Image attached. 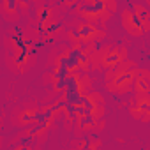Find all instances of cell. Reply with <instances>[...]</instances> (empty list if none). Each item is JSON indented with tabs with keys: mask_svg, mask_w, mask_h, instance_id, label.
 Returning a JSON list of instances; mask_svg holds the SVG:
<instances>
[{
	"mask_svg": "<svg viewBox=\"0 0 150 150\" xmlns=\"http://www.w3.org/2000/svg\"><path fill=\"white\" fill-rule=\"evenodd\" d=\"M72 104L76 106L80 115H87L94 118H106V99L103 92L90 90L78 101H74Z\"/></svg>",
	"mask_w": 150,
	"mask_h": 150,
	"instance_id": "7",
	"label": "cell"
},
{
	"mask_svg": "<svg viewBox=\"0 0 150 150\" xmlns=\"http://www.w3.org/2000/svg\"><path fill=\"white\" fill-rule=\"evenodd\" d=\"M48 69H58L67 74L81 72L78 65V46H58L48 55Z\"/></svg>",
	"mask_w": 150,
	"mask_h": 150,
	"instance_id": "6",
	"label": "cell"
},
{
	"mask_svg": "<svg viewBox=\"0 0 150 150\" xmlns=\"http://www.w3.org/2000/svg\"><path fill=\"white\" fill-rule=\"evenodd\" d=\"M138 69H139L138 62L132 58H127L120 65L113 67L111 71H106L104 72L106 90L117 97H124V96L132 94V81H134Z\"/></svg>",
	"mask_w": 150,
	"mask_h": 150,
	"instance_id": "1",
	"label": "cell"
},
{
	"mask_svg": "<svg viewBox=\"0 0 150 150\" xmlns=\"http://www.w3.org/2000/svg\"><path fill=\"white\" fill-rule=\"evenodd\" d=\"M64 110H65V103H64L60 97H57L53 103H48V104L41 106V110H39V120H37V122L42 124L44 127L51 129V127L57 124V120L62 118Z\"/></svg>",
	"mask_w": 150,
	"mask_h": 150,
	"instance_id": "14",
	"label": "cell"
},
{
	"mask_svg": "<svg viewBox=\"0 0 150 150\" xmlns=\"http://www.w3.org/2000/svg\"><path fill=\"white\" fill-rule=\"evenodd\" d=\"M37 34H39V42H44V44H53L57 42L60 37H64V32H65V25H64V18L62 14L55 16L53 20L46 21V23H41L35 27Z\"/></svg>",
	"mask_w": 150,
	"mask_h": 150,
	"instance_id": "10",
	"label": "cell"
},
{
	"mask_svg": "<svg viewBox=\"0 0 150 150\" xmlns=\"http://www.w3.org/2000/svg\"><path fill=\"white\" fill-rule=\"evenodd\" d=\"M37 64V53H6V67L13 74H27Z\"/></svg>",
	"mask_w": 150,
	"mask_h": 150,
	"instance_id": "11",
	"label": "cell"
},
{
	"mask_svg": "<svg viewBox=\"0 0 150 150\" xmlns=\"http://www.w3.org/2000/svg\"><path fill=\"white\" fill-rule=\"evenodd\" d=\"M127 58H129V50L125 44H117V42L103 44L92 51L90 69L99 71V72H106V71H111L113 67L120 65Z\"/></svg>",
	"mask_w": 150,
	"mask_h": 150,
	"instance_id": "5",
	"label": "cell"
},
{
	"mask_svg": "<svg viewBox=\"0 0 150 150\" xmlns=\"http://www.w3.org/2000/svg\"><path fill=\"white\" fill-rule=\"evenodd\" d=\"M118 11V2L115 0H83L74 7L72 14H76L78 20L92 23L99 28H104L106 21Z\"/></svg>",
	"mask_w": 150,
	"mask_h": 150,
	"instance_id": "2",
	"label": "cell"
},
{
	"mask_svg": "<svg viewBox=\"0 0 150 150\" xmlns=\"http://www.w3.org/2000/svg\"><path fill=\"white\" fill-rule=\"evenodd\" d=\"M32 2L27 0H0V14L7 23H18L21 16H30Z\"/></svg>",
	"mask_w": 150,
	"mask_h": 150,
	"instance_id": "9",
	"label": "cell"
},
{
	"mask_svg": "<svg viewBox=\"0 0 150 150\" xmlns=\"http://www.w3.org/2000/svg\"><path fill=\"white\" fill-rule=\"evenodd\" d=\"M127 110L134 120L141 124H148L150 122V96H132L131 101L127 103Z\"/></svg>",
	"mask_w": 150,
	"mask_h": 150,
	"instance_id": "15",
	"label": "cell"
},
{
	"mask_svg": "<svg viewBox=\"0 0 150 150\" xmlns=\"http://www.w3.org/2000/svg\"><path fill=\"white\" fill-rule=\"evenodd\" d=\"M39 110H41V106L35 101H32V99H28V101L21 103L20 106H16L13 110V113H11V124H13V127L25 129V127L35 124L39 120Z\"/></svg>",
	"mask_w": 150,
	"mask_h": 150,
	"instance_id": "8",
	"label": "cell"
},
{
	"mask_svg": "<svg viewBox=\"0 0 150 150\" xmlns=\"http://www.w3.org/2000/svg\"><path fill=\"white\" fill-rule=\"evenodd\" d=\"M9 150H41V146L32 141L27 129H21L16 136L11 138V148Z\"/></svg>",
	"mask_w": 150,
	"mask_h": 150,
	"instance_id": "19",
	"label": "cell"
},
{
	"mask_svg": "<svg viewBox=\"0 0 150 150\" xmlns=\"http://www.w3.org/2000/svg\"><path fill=\"white\" fill-rule=\"evenodd\" d=\"M106 127V118H94L87 115H80L72 125L74 138H83V136H97Z\"/></svg>",
	"mask_w": 150,
	"mask_h": 150,
	"instance_id": "12",
	"label": "cell"
},
{
	"mask_svg": "<svg viewBox=\"0 0 150 150\" xmlns=\"http://www.w3.org/2000/svg\"><path fill=\"white\" fill-rule=\"evenodd\" d=\"M69 150H104V146L99 136H83L74 138L69 145Z\"/></svg>",
	"mask_w": 150,
	"mask_h": 150,
	"instance_id": "18",
	"label": "cell"
},
{
	"mask_svg": "<svg viewBox=\"0 0 150 150\" xmlns=\"http://www.w3.org/2000/svg\"><path fill=\"white\" fill-rule=\"evenodd\" d=\"M32 9H34V13H30L32 21H34L32 27H37V25H41V23H46V21L53 20L55 16L62 14V13L58 11V7H57L55 2H39V4H34Z\"/></svg>",
	"mask_w": 150,
	"mask_h": 150,
	"instance_id": "16",
	"label": "cell"
},
{
	"mask_svg": "<svg viewBox=\"0 0 150 150\" xmlns=\"http://www.w3.org/2000/svg\"><path fill=\"white\" fill-rule=\"evenodd\" d=\"M131 9L134 11V14H136L146 27H150V9L146 7V4H143V2H134V4H131Z\"/></svg>",
	"mask_w": 150,
	"mask_h": 150,
	"instance_id": "20",
	"label": "cell"
},
{
	"mask_svg": "<svg viewBox=\"0 0 150 150\" xmlns=\"http://www.w3.org/2000/svg\"><path fill=\"white\" fill-rule=\"evenodd\" d=\"M120 23H122V28L125 30V34H129L131 37H143L150 27H146L136 14L131 7H124L122 13H120Z\"/></svg>",
	"mask_w": 150,
	"mask_h": 150,
	"instance_id": "13",
	"label": "cell"
},
{
	"mask_svg": "<svg viewBox=\"0 0 150 150\" xmlns=\"http://www.w3.org/2000/svg\"><path fill=\"white\" fill-rule=\"evenodd\" d=\"M132 94L134 96H150V71L146 67H139L134 81H132Z\"/></svg>",
	"mask_w": 150,
	"mask_h": 150,
	"instance_id": "17",
	"label": "cell"
},
{
	"mask_svg": "<svg viewBox=\"0 0 150 150\" xmlns=\"http://www.w3.org/2000/svg\"><path fill=\"white\" fill-rule=\"evenodd\" d=\"M39 34L32 25H20L4 34L6 53H37Z\"/></svg>",
	"mask_w": 150,
	"mask_h": 150,
	"instance_id": "3",
	"label": "cell"
},
{
	"mask_svg": "<svg viewBox=\"0 0 150 150\" xmlns=\"http://www.w3.org/2000/svg\"><path fill=\"white\" fill-rule=\"evenodd\" d=\"M106 37L108 32L104 28H99L81 20H74L64 32V39L69 42V46H92L103 42Z\"/></svg>",
	"mask_w": 150,
	"mask_h": 150,
	"instance_id": "4",
	"label": "cell"
},
{
	"mask_svg": "<svg viewBox=\"0 0 150 150\" xmlns=\"http://www.w3.org/2000/svg\"><path fill=\"white\" fill-rule=\"evenodd\" d=\"M2 148H4V139L0 138V150H2Z\"/></svg>",
	"mask_w": 150,
	"mask_h": 150,
	"instance_id": "21",
	"label": "cell"
}]
</instances>
